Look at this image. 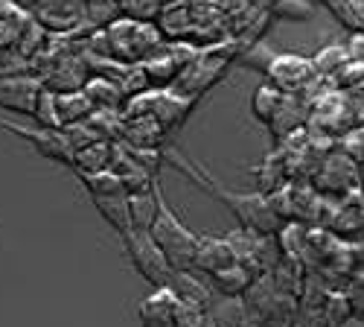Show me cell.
<instances>
[{
  "label": "cell",
  "mask_w": 364,
  "mask_h": 327,
  "mask_svg": "<svg viewBox=\"0 0 364 327\" xmlns=\"http://www.w3.org/2000/svg\"><path fill=\"white\" fill-rule=\"evenodd\" d=\"M164 44L166 38L155 21H140L132 15H119L102 29H90L85 38V50L97 56H108L123 65H143Z\"/></svg>",
  "instance_id": "obj_1"
},
{
  "label": "cell",
  "mask_w": 364,
  "mask_h": 327,
  "mask_svg": "<svg viewBox=\"0 0 364 327\" xmlns=\"http://www.w3.org/2000/svg\"><path fill=\"white\" fill-rule=\"evenodd\" d=\"M166 155L175 161V167L184 170V172L193 178V182H198L207 193H213L216 199L228 202L230 211L236 214V219L242 222V228H251V231H259V234H277V231L283 228V219H280V214L274 211L271 199H265V196H259V193H251V196H248V193H230V190L219 187L210 175H204V172L198 170V164H193L190 158H184L181 152L166 150Z\"/></svg>",
  "instance_id": "obj_2"
},
{
  "label": "cell",
  "mask_w": 364,
  "mask_h": 327,
  "mask_svg": "<svg viewBox=\"0 0 364 327\" xmlns=\"http://www.w3.org/2000/svg\"><path fill=\"white\" fill-rule=\"evenodd\" d=\"M151 240L158 243V249L164 251V257L169 260L172 272H181V269H193L196 266V246H198V234H193L184 222H181L172 207L164 202L161 196V211H158V219L155 225L149 228Z\"/></svg>",
  "instance_id": "obj_3"
},
{
  "label": "cell",
  "mask_w": 364,
  "mask_h": 327,
  "mask_svg": "<svg viewBox=\"0 0 364 327\" xmlns=\"http://www.w3.org/2000/svg\"><path fill=\"white\" fill-rule=\"evenodd\" d=\"M230 56L233 50H222V44H207L204 50H198L190 62L181 68L172 91L178 94H187L193 100H198L201 94H207L225 73H228V65H230Z\"/></svg>",
  "instance_id": "obj_4"
},
{
  "label": "cell",
  "mask_w": 364,
  "mask_h": 327,
  "mask_svg": "<svg viewBox=\"0 0 364 327\" xmlns=\"http://www.w3.org/2000/svg\"><path fill=\"white\" fill-rule=\"evenodd\" d=\"M123 240H126V251H129V257H132V266H134L137 275H140L146 284H151V286L169 284L172 266H169V260L164 257V251L158 249V243L151 240L149 231H126Z\"/></svg>",
  "instance_id": "obj_5"
},
{
  "label": "cell",
  "mask_w": 364,
  "mask_h": 327,
  "mask_svg": "<svg viewBox=\"0 0 364 327\" xmlns=\"http://www.w3.org/2000/svg\"><path fill=\"white\" fill-rule=\"evenodd\" d=\"M87 0H36L33 18L53 36H76L82 33Z\"/></svg>",
  "instance_id": "obj_6"
},
{
  "label": "cell",
  "mask_w": 364,
  "mask_h": 327,
  "mask_svg": "<svg viewBox=\"0 0 364 327\" xmlns=\"http://www.w3.org/2000/svg\"><path fill=\"white\" fill-rule=\"evenodd\" d=\"M265 73H268L271 85H277L283 94H303L306 85L318 76V71H315V65L309 62V58L294 56V53L271 56L268 65H265Z\"/></svg>",
  "instance_id": "obj_7"
},
{
  "label": "cell",
  "mask_w": 364,
  "mask_h": 327,
  "mask_svg": "<svg viewBox=\"0 0 364 327\" xmlns=\"http://www.w3.org/2000/svg\"><path fill=\"white\" fill-rule=\"evenodd\" d=\"M44 88L55 94H68V91H82L85 82L90 79V68L85 62V53H62L55 56L50 68L38 76Z\"/></svg>",
  "instance_id": "obj_8"
},
{
  "label": "cell",
  "mask_w": 364,
  "mask_h": 327,
  "mask_svg": "<svg viewBox=\"0 0 364 327\" xmlns=\"http://www.w3.org/2000/svg\"><path fill=\"white\" fill-rule=\"evenodd\" d=\"M38 91H41V79L38 76L6 73V76H0V108L33 117Z\"/></svg>",
  "instance_id": "obj_9"
},
{
  "label": "cell",
  "mask_w": 364,
  "mask_h": 327,
  "mask_svg": "<svg viewBox=\"0 0 364 327\" xmlns=\"http://www.w3.org/2000/svg\"><path fill=\"white\" fill-rule=\"evenodd\" d=\"M0 126L15 132V135H21V137H26L44 158L58 161V164H68V167L73 164V146H70L65 129H41V126L38 129H23V126H15V123H0Z\"/></svg>",
  "instance_id": "obj_10"
},
{
  "label": "cell",
  "mask_w": 364,
  "mask_h": 327,
  "mask_svg": "<svg viewBox=\"0 0 364 327\" xmlns=\"http://www.w3.org/2000/svg\"><path fill=\"white\" fill-rule=\"evenodd\" d=\"M175 304H178V295L172 292L169 284L155 286V292L140 301L137 318L143 327H175Z\"/></svg>",
  "instance_id": "obj_11"
},
{
  "label": "cell",
  "mask_w": 364,
  "mask_h": 327,
  "mask_svg": "<svg viewBox=\"0 0 364 327\" xmlns=\"http://www.w3.org/2000/svg\"><path fill=\"white\" fill-rule=\"evenodd\" d=\"M236 251L230 246V240H225V237H198V246H196V266L193 269L201 272L204 278L213 275L219 269H225V266L236 263Z\"/></svg>",
  "instance_id": "obj_12"
},
{
  "label": "cell",
  "mask_w": 364,
  "mask_h": 327,
  "mask_svg": "<svg viewBox=\"0 0 364 327\" xmlns=\"http://www.w3.org/2000/svg\"><path fill=\"white\" fill-rule=\"evenodd\" d=\"M158 29L164 33V38H178V41H187L196 29L193 21V6L187 0H169V4L161 6L158 18H155Z\"/></svg>",
  "instance_id": "obj_13"
},
{
  "label": "cell",
  "mask_w": 364,
  "mask_h": 327,
  "mask_svg": "<svg viewBox=\"0 0 364 327\" xmlns=\"http://www.w3.org/2000/svg\"><path fill=\"white\" fill-rule=\"evenodd\" d=\"M207 281H210V286H213L216 295H225V299H242V295L251 289V284L257 281V275L248 269L245 263L236 260V263L225 266V269L207 275Z\"/></svg>",
  "instance_id": "obj_14"
},
{
  "label": "cell",
  "mask_w": 364,
  "mask_h": 327,
  "mask_svg": "<svg viewBox=\"0 0 364 327\" xmlns=\"http://www.w3.org/2000/svg\"><path fill=\"white\" fill-rule=\"evenodd\" d=\"M306 117H309V108H306V103H303L300 94H283V103H280L277 114L271 117L268 129H274L277 137H289V135H294V129L303 126Z\"/></svg>",
  "instance_id": "obj_15"
},
{
  "label": "cell",
  "mask_w": 364,
  "mask_h": 327,
  "mask_svg": "<svg viewBox=\"0 0 364 327\" xmlns=\"http://www.w3.org/2000/svg\"><path fill=\"white\" fill-rule=\"evenodd\" d=\"M114 152H117V143L114 140H94V143H87L82 146V150L73 152V170L79 175L85 172H100V170H111L114 164Z\"/></svg>",
  "instance_id": "obj_16"
},
{
  "label": "cell",
  "mask_w": 364,
  "mask_h": 327,
  "mask_svg": "<svg viewBox=\"0 0 364 327\" xmlns=\"http://www.w3.org/2000/svg\"><path fill=\"white\" fill-rule=\"evenodd\" d=\"M161 211V190L151 187L146 193H129V231H149Z\"/></svg>",
  "instance_id": "obj_17"
},
{
  "label": "cell",
  "mask_w": 364,
  "mask_h": 327,
  "mask_svg": "<svg viewBox=\"0 0 364 327\" xmlns=\"http://www.w3.org/2000/svg\"><path fill=\"white\" fill-rule=\"evenodd\" d=\"M82 91L90 97V103H94V108H114V111H123L126 105V94L123 88H119V82L108 79V76H90L85 82Z\"/></svg>",
  "instance_id": "obj_18"
},
{
  "label": "cell",
  "mask_w": 364,
  "mask_h": 327,
  "mask_svg": "<svg viewBox=\"0 0 364 327\" xmlns=\"http://www.w3.org/2000/svg\"><path fill=\"white\" fill-rule=\"evenodd\" d=\"M97 204V211L102 214V219L117 231L126 234L129 225V193H111V196H90Z\"/></svg>",
  "instance_id": "obj_19"
},
{
  "label": "cell",
  "mask_w": 364,
  "mask_h": 327,
  "mask_svg": "<svg viewBox=\"0 0 364 327\" xmlns=\"http://www.w3.org/2000/svg\"><path fill=\"white\" fill-rule=\"evenodd\" d=\"M58 103V117H62V129L70 123H82L94 114V103L85 91H68V94H55Z\"/></svg>",
  "instance_id": "obj_20"
},
{
  "label": "cell",
  "mask_w": 364,
  "mask_h": 327,
  "mask_svg": "<svg viewBox=\"0 0 364 327\" xmlns=\"http://www.w3.org/2000/svg\"><path fill=\"white\" fill-rule=\"evenodd\" d=\"M280 103H283V91L277 85H271V82H265V85H259L257 91H254V97H251V114L257 117L259 123H271V117L277 114V108H280Z\"/></svg>",
  "instance_id": "obj_21"
},
{
  "label": "cell",
  "mask_w": 364,
  "mask_h": 327,
  "mask_svg": "<svg viewBox=\"0 0 364 327\" xmlns=\"http://www.w3.org/2000/svg\"><path fill=\"white\" fill-rule=\"evenodd\" d=\"M33 120H36L41 129H62V117H58L55 91H50V88H44V82H41V91H38V97H36Z\"/></svg>",
  "instance_id": "obj_22"
},
{
  "label": "cell",
  "mask_w": 364,
  "mask_h": 327,
  "mask_svg": "<svg viewBox=\"0 0 364 327\" xmlns=\"http://www.w3.org/2000/svg\"><path fill=\"white\" fill-rule=\"evenodd\" d=\"M323 4L353 33H364V0H323Z\"/></svg>",
  "instance_id": "obj_23"
},
{
  "label": "cell",
  "mask_w": 364,
  "mask_h": 327,
  "mask_svg": "<svg viewBox=\"0 0 364 327\" xmlns=\"http://www.w3.org/2000/svg\"><path fill=\"white\" fill-rule=\"evenodd\" d=\"M82 182L87 187L90 196H111V193H126L123 182L114 170H100V172H85Z\"/></svg>",
  "instance_id": "obj_24"
},
{
  "label": "cell",
  "mask_w": 364,
  "mask_h": 327,
  "mask_svg": "<svg viewBox=\"0 0 364 327\" xmlns=\"http://www.w3.org/2000/svg\"><path fill=\"white\" fill-rule=\"evenodd\" d=\"M123 15V6L119 0H87V9H85V21L90 24V29H102L111 21H117Z\"/></svg>",
  "instance_id": "obj_25"
},
{
  "label": "cell",
  "mask_w": 364,
  "mask_h": 327,
  "mask_svg": "<svg viewBox=\"0 0 364 327\" xmlns=\"http://www.w3.org/2000/svg\"><path fill=\"white\" fill-rule=\"evenodd\" d=\"M347 58H350V56H347V47L332 44V47H323V50L312 58V65H315L318 76H329V73H338Z\"/></svg>",
  "instance_id": "obj_26"
},
{
  "label": "cell",
  "mask_w": 364,
  "mask_h": 327,
  "mask_svg": "<svg viewBox=\"0 0 364 327\" xmlns=\"http://www.w3.org/2000/svg\"><path fill=\"white\" fill-rule=\"evenodd\" d=\"M210 321V310L193 301L178 299L175 304V327H204Z\"/></svg>",
  "instance_id": "obj_27"
},
{
  "label": "cell",
  "mask_w": 364,
  "mask_h": 327,
  "mask_svg": "<svg viewBox=\"0 0 364 327\" xmlns=\"http://www.w3.org/2000/svg\"><path fill=\"white\" fill-rule=\"evenodd\" d=\"M119 6H123V15H132L140 21H155L164 4L161 0H119Z\"/></svg>",
  "instance_id": "obj_28"
},
{
  "label": "cell",
  "mask_w": 364,
  "mask_h": 327,
  "mask_svg": "<svg viewBox=\"0 0 364 327\" xmlns=\"http://www.w3.org/2000/svg\"><path fill=\"white\" fill-rule=\"evenodd\" d=\"M347 299H350V310H353L358 318H364V275L353 284V289L347 292Z\"/></svg>",
  "instance_id": "obj_29"
},
{
  "label": "cell",
  "mask_w": 364,
  "mask_h": 327,
  "mask_svg": "<svg viewBox=\"0 0 364 327\" xmlns=\"http://www.w3.org/2000/svg\"><path fill=\"white\" fill-rule=\"evenodd\" d=\"M347 56L353 58V62H361L364 65V33H355L347 44Z\"/></svg>",
  "instance_id": "obj_30"
},
{
  "label": "cell",
  "mask_w": 364,
  "mask_h": 327,
  "mask_svg": "<svg viewBox=\"0 0 364 327\" xmlns=\"http://www.w3.org/2000/svg\"><path fill=\"white\" fill-rule=\"evenodd\" d=\"M9 4H15V6H21V9H26L29 15H33V6H36V0H9Z\"/></svg>",
  "instance_id": "obj_31"
},
{
  "label": "cell",
  "mask_w": 364,
  "mask_h": 327,
  "mask_svg": "<svg viewBox=\"0 0 364 327\" xmlns=\"http://www.w3.org/2000/svg\"><path fill=\"white\" fill-rule=\"evenodd\" d=\"M204 327H213V324H210V321H207V324H204Z\"/></svg>",
  "instance_id": "obj_32"
}]
</instances>
